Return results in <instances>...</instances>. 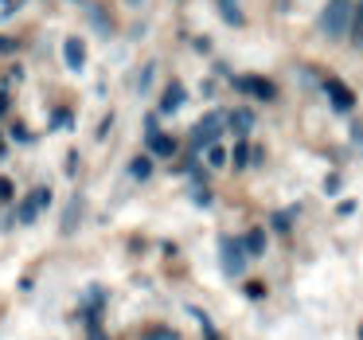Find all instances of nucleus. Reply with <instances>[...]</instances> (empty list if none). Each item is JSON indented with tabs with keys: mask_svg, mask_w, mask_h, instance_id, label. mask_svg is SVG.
<instances>
[{
	"mask_svg": "<svg viewBox=\"0 0 363 340\" xmlns=\"http://www.w3.org/2000/svg\"><path fill=\"white\" fill-rule=\"evenodd\" d=\"M347 24H352V0H332L320 16V32L328 35V40H340V35L347 32Z\"/></svg>",
	"mask_w": 363,
	"mask_h": 340,
	"instance_id": "f257e3e1",
	"label": "nucleus"
},
{
	"mask_svg": "<svg viewBox=\"0 0 363 340\" xmlns=\"http://www.w3.org/2000/svg\"><path fill=\"white\" fill-rule=\"evenodd\" d=\"M219 262H223V270H227L230 278H242L246 254H242V246H238L235 238H219Z\"/></svg>",
	"mask_w": 363,
	"mask_h": 340,
	"instance_id": "f03ea898",
	"label": "nucleus"
},
{
	"mask_svg": "<svg viewBox=\"0 0 363 340\" xmlns=\"http://www.w3.org/2000/svg\"><path fill=\"white\" fill-rule=\"evenodd\" d=\"M223 121H227L223 114H207V118L196 126V133H191V145H196V149H203V145H211L215 137L223 133Z\"/></svg>",
	"mask_w": 363,
	"mask_h": 340,
	"instance_id": "7ed1b4c3",
	"label": "nucleus"
},
{
	"mask_svg": "<svg viewBox=\"0 0 363 340\" xmlns=\"http://www.w3.org/2000/svg\"><path fill=\"white\" fill-rule=\"evenodd\" d=\"M324 94H328L332 110H340V114H347V110L355 106V94L344 87V82H336V79H328V82H324Z\"/></svg>",
	"mask_w": 363,
	"mask_h": 340,
	"instance_id": "20e7f679",
	"label": "nucleus"
},
{
	"mask_svg": "<svg viewBox=\"0 0 363 340\" xmlns=\"http://www.w3.org/2000/svg\"><path fill=\"white\" fill-rule=\"evenodd\" d=\"M238 90H246V94H258L262 102H274V82L269 79H258V75H250V79H238Z\"/></svg>",
	"mask_w": 363,
	"mask_h": 340,
	"instance_id": "39448f33",
	"label": "nucleus"
},
{
	"mask_svg": "<svg viewBox=\"0 0 363 340\" xmlns=\"http://www.w3.org/2000/svg\"><path fill=\"white\" fill-rule=\"evenodd\" d=\"M149 149L157 153V157H172L176 153V141L172 137H164V133H157V121L149 118Z\"/></svg>",
	"mask_w": 363,
	"mask_h": 340,
	"instance_id": "423d86ee",
	"label": "nucleus"
},
{
	"mask_svg": "<svg viewBox=\"0 0 363 340\" xmlns=\"http://www.w3.org/2000/svg\"><path fill=\"white\" fill-rule=\"evenodd\" d=\"M63 55H67V67H71V71H82V67H86V48H82V40H67L63 43Z\"/></svg>",
	"mask_w": 363,
	"mask_h": 340,
	"instance_id": "0eeeda50",
	"label": "nucleus"
},
{
	"mask_svg": "<svg viewBox=\"0 0 363 340\" xmlns=\"http://www.w3.org/2000/svg\"><path fill=\"white\" fill-rule=\"evenodd\" d=\"M48 204H51V192L40 188V192H35V199H28V204L20 207V223H32L35 215H40V207H48Z\"/></svg>",
	"mask_w": 363,
	"mask_h": 340,
	"instance_id": "6e6552de",
	"label": "nucleus"
},
{
	"mask_svg": "<svg viewBox=\"0 0 363 340\" xmlns=\"http://www.w3.org/2000/svg\"><path fill=\"white\" fill-rule=\"evenodd\" d=\"M238 246H242V254H250V258H258V254L266 251V231H258V227H254V231H250V235H246Z\"/></svg>",
	"mask_w": 363,
	"mask_h": 340,
	"instance_id": "1a4fd4ad",
	"label": "nucleus"
},
{
	"mask_svg": "<svg viewBox=\"0 0 363 340\" xmlns=\"http://www.w3.org/2000/svg\"><path fill=\"white\" fill-rule=\"evenodd\" d=\"M215 4H219L223 20H227L230 28H242V24H246V16L238 12V0H215Z\"/></svg>",
	"mask_w": 363,
	"mask_h": 340,
	"instance_id": "9d476101",
	"label": "nucleus"
},
{
	"mask_svg": "<svg viewBox=\"0 0 363 340\" xmlns=\"http://www.w3.org/2000/svg\"><path fill=\"white\" fill-rule=\"evenodd\" d=\"M180 102H184V87H180V82H172V87L164 90V98H160V114L180 110Z\"/></svg>",
	"mask_w": 363,
	"mask_h": 340,
	"instance_id": "9b49d317",
	"label": "nucleus"
},
{
	"mask_svg": "<svg viewBox=\"0 0 363 340\" xmlns=\"http://www.w3.org/2000/svg\"><path fill=\"white\" fill-rule=\"evenodd\" d=\"M230 126H235V133H250V129H254V114L250 110H235V114H230Z\"/></svg>",
	"mask_w": 363,
	"mask_h": 340,
	"instance_id": "f8f14e48",
	"label": "nucleus"
},
{
	"mask_svg": "<svg viewBox=\"0 0 363 340\" xmlns=\"http://www.w3.org/2000/svg\"><path fill=\"white\" fill-rule=\"evenodd\" d=\"M79 212H82V196H74V199H71V207H67L63 231H74V227H79Z\"/></svg>",
	"mask_w": 363,
	"mask_h": 340,
	"instance_id": "ddd939ff",
	"label": "nucleus"
},
{
	"mask_svg": "<svg viewBox=\"0 0 363 340\" xmlns=\"http://www.w3.org/2000/svg\"><path fill=\"white\" fill-rule=\"evenodd\" d=\"M223 160H227V149H223V145H207V165L223 168Z\"/></svg>",
	"mask_w": 363,
	"mask_h": 340,
	"instance_id": "4468645a",
	"label": "nucleus"
},
{
	"mask_svg": "<svg viewBox=\"0 0 363 340\" xmlns=\"http://www.w3.org/2000/svg\"><path fill=\"white\" fill-rule=\"evenodd\" d=\"M129 172H133V176H137V180H145V176H149V172H152V165H149V157H137V160H133V165H129Z\"/></svg>",
	"mask_w": 363,
	"mask_h": 340,
	"instance_id": "2eb2a0df",
	"label": "nucleus"
},
{
	"mask_svg": "<svg viewBox=\"0 0 363 340\" xmlns=\"http://www.w3.org/2000/svg\"><path fill=\"white\" fill-rule=\"evenodd\" d=\"M145 340H180V336H176L172 329H149V332H145Z\"/></svg>",
	"mask_w": 363,
	"mask_h": 340,
	"instance_id": "dca6fc26",
	"label": "nucleus"
},
{
	"mask_svg": "<svg viewBox=\"0 0 363 340\" xmlns=\"http://www.w3.org/2000/svg\"><path fill=\"white\" fill-rule=\"evenodd\" d=\"M51 126H55V129H71V114H67V110H59L55 118H51Z\"/></svg>",
	"mask_w": 363,
	"mask_h": 340,
	"instance_id": "f3484780",
	"label": "nucleus"
},
{
	"mask_svg": "<svg viewBox=\"0 0 363 340\" xmlns=\"http://www.w3.org/2000/svg\"><path fill=\"white\" fill-rule=\"evenodd\" d=\"M9 199H12V180L0 176V204H9Z\"/></svg>",
	"mask_w": 363,
	"mask_h": 340,
	"instance_id": "a211bd4d",
	"label": "nucleus"
},
{
	"mask_svg": "<svg viewBox=\"0 0 363 340\" xmlns=\"http://www.w3.org/2000/svg\"><path fill=\"white\" fill-rule=\"evenodd\" d=\"M274 227H277V231H289V215L277 212V215H274Z\"/></svg>",
	"mask_w": 363,
	"mask_h": 340,
	"instance_id": "6ab92c4d",
	"label": "nucleus"
},
{
	"mask_svg": "<svg viewBox=\"0 0 363 340\" xmlns=\"http://www.w3.org/2000/svg\"><path fill=\"white\" fill-rule=\"evenodd\" d=\"M235 165H238V168L246 165V145H238V149H235Z\"/></svg>",
	"mask_w": 363,
	"mask_h": 340,
	"instance_id": "aec40b11",
	"label": "nucleus"
},
{
	"mask_svg": "<svg viewBox=\"0 0 363 340\" xmlns=\"http://www.w3.org/2000/svg\"><path fill=\"white\" fill-rule=\"evenodd\" d=\"M0 51H12V40H0Z\"/></svg>",
	"mask_w": 363,
	"mask_h": 340,
	"instance_id": "412c9836",
	"label": "nucleus"
},
{
	"mask_svg": "<svg viewBox=\"0 0 363 340\" xmlns=\"http://www.w3.org/2000/svg\"><path fill=\"white\" fill-rule=\"evenodd\" d=\"M90 340H106V332H98V329H94V332H90Z\"/></svg>",
	"mask_w": 363,
	"mask_h": 340,
	"instance_id": "4be33fe9",
	"label": "nucleus"
},
{
	"mask_svg": "<svg viewBox=\"0 0 363 340\" xmlns=\"http://www.w3.org/2000/svg\"><path fill=\"white\" fill-rule=\"evenodd\" d=\"M359 336H363V329H359Z\"/></svg>",
	"mask_w": 363,
	"mask_h": 340,
	"instance_id": "5701e85b",
	"label": "nucleus"
}]
</instances>
